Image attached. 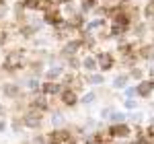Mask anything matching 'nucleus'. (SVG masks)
Listing matches in <instances>:
<instances>
[{
	"label": "nucleus",
	"instance_id": "nucleus-28",
	"mask_svg": "<svg viewBox=\"0 0 154 144\" xmlns=\"http://www.w3.org/2000/svg\"><path fill=\"white\" fill-rule=\"evenodd\" d=\"M56 2H60V4H70L72 0H56Z\"/></svg>",
	"mask_w": 154,
	"mask_h": 144
},
{
	"label": "nucleus",
	"instance_id": "nucleus-1",
	"mask_svg": "<svg viewBox=\"0 0 154 144\" xmlns=\"http://www.w3.org/2000/svg\"><path fill=\"white\" fill-rule=\"evenodd\" d=\"M23 126L25 128H31V130H37L39 126H41V121H43V111H39V109H33L29 107V111L23 115Z\"/></svg>",
	"mask_w": 154,
	"mask_h": 144
},
{
	"label": "nucleus",
	"instance_id": "nucleus-24",
	"mask_svg": "<svg viewBox=\"0 0 154 144\" xmlns=\"http://www.w3.org/2000/svg\"><path fill=\"white\" fill-rule=\"evenodd\" d=\"M130 74L134 76V78H140V76H142V70H140V68H134V70H131Z\"/></svg>",
	"mask_w": 154,
	"mask_h": 144
},
{
	"label": "nucleus",
	"instance_id": "nucleus-8",
	"mask_svg": "<svg viewBox=\"0 0 154 144\" xmlns=\"http://www.w3.org/2000/svg\"><path fill=\"white\" fill-rule=\"evenodd\" d=\"M43 21H45L48 25L58 27V25L62 23V12L56 11V8H49V11H45V14H43Z\"/></svg>",
	"mask_w": 154,
	"mask_h": 144
},
{
	"label": "nucleus",
	"instance_id": "nucleus-7",
	"mask_svg": "<svg viewBox=\"0 0 154 144\" xmlns=\"http://www.w3.org/2000/svg\"><path fill=\"white\" fill-rule=\"evenodd\" d=\"M60 97H62V103H64L66 107H74V105L78 103V95H76L74 91H70V89H64V91L60 93Z\"/></svg>",
	"mask_w": 154,
	"mask_h": 144
},
{
	"label": "nucleus",
	"instance_id": "nucleus-29",
	"mask_svg": "<svg viewBox=\"0 0 154 144\" xmlns=\"http://www.w3.org/2000/svg\"><path fill=\"white\" fill-rule=\"evenodd\" d=\"M117 2H128V0H117Z\"/></svg>",
	"mask_w": 154,
	"mask_h": 144
},
{
	"label": "nucleus",
	"instance_id": "nucleus-2",
	"mask_svg": "<svg viewBox=\"0 0 154 144\" xmlns=\"http://www.w3.org/2000/svg\"><path fill=\"white\" fill-rule=\"evenodd\" d=\"M23 52L21 49H17V52H11L8 56H6V60L2 62V68L6 72H14V70H19L21 66H23Z\"/></svg>",
	"mask_w": 154,
	"mask_h": 144
},
{
	"label": "nucleus",
	"instance_id": "nucleus-10",
	"mask_svg": "<svg viewBox=\"0 0 154 144\" xmlns=\"http://www.w3.org/2000/svg\"><path fill=\"white\" fill-rule=\"evenodd\" d=\"M152 91H154V83L152 80H144V83H140L138 86H136V93L142 95V97H148Z\"/></svg>",
	"mask_w": 154,
	"mask_h": 144
},
{
	"label": "nucleus",
	"instance_id": "nucleus-25",
	"mask_svg": "<svg viewBox=\"0 0 154 144\" xmlns=\"http://www.w3.org/2000/svg\"><path fill=\"white\" fill-rule=\"evenodd\" d=\"M125 107H128V109H134V107H136V103H134L131 99H128V101H125Z\"/></svg>",
	"mask_w": 154,
	"mask_h": 144
},
{
	"label": "nucleus",
	"instance_id": "nucleus-16",
	"mask_svg": "<svg viewBox=\"0 0 154 144\" xmlns=\"http://www.w3.org/2000/svg\"><path fill=\"white\" fill-rule=\"evenodd\" d=\"M144 14H146V19H154V0L146 4V8H144Z\"/></svg>",
	"mask_w": 154,
	"mask_h": 144
},
{
	"label": "nucleus",
	"instance_id": "nucleus-4",
	"mask_svg": "<svg viewBox=\"0 0 154 144\" xmlns=\"http://www.w3.org/2000/svg\"><path fill=\"white\" fill-rule=\"evenodd\" d=\"M39 91H41L45 97H51V95H60L64 89H62V84H60V83H49V80H45V83L39 86Z\"/></svg>",
	"mask_w": 154,
	"mask_h": 144
},
{
	"label": "nucleus",
	"instance_id": "nucleus-11",
	"mask_svg": "<svg viewBox=\"0 0 154 144\" xmlns=\"http://www.w3.org/2000/svg\"><path fill=\"white\" fill-rule=\"evenodd\" d=\"M62 72H64L62 66H54V68H49V70L45 72V78H48L49 83H58V78L62 76Z\"/></svg>",
	"mask_w": 154,
	"mask_h": 144
},
{
	"label": "nucleus",
	"instance_id": "nucleus-30",
	"mask_svg": "<svg viewBox=\"0 0 154 144\" xmlns=\"http://www.w3.org/2000/svg\"><path fill=\"white\" fill-rule=\"evenodd\" d=\"M140 144H148V142H140Z\"/></svg>",
	"mask_w": 154,
	"mask_h": 144
},
{
	"label": "nucleus",
	"instance_id": "nucleus-15",
	"mask_svg": "<svg viewBox=\"0 0 154 144\" xmlns=\"http://www.w3.org/2000/svg\"><path fill=\"white\" fill-rule=\"evenodd\" d=\"M128 78H130L128 74H121V76H117V78L113 80V86H115V89H121V86H125V83H128Z\"/></svg>",
	"mask_w": 154,
	"mask_h": 144
},
{
	"label": "nucleus",
	"instance_id": "nucleus-9",
	"mask_svg": "<svg viewBox=\"0 0 154 144\" xmlns=\"http://www.w3.org/2000/svg\"><path fill=\"white\" fill-rule=\"evenodd\" d=\"M2 95L8 97V99H17V97L21 95V86L14 83H4L2 84Z\"/></svg>",
	"mask_w": 154,
	"mask_h": 144
},
{
	"label": "nucleus",
	"instance_id": "nucleus-19",
	"mask_svg": "<svg viewBox=\"0 0 154 144\" xmlns=\"http://www.w3.org/2000/svg\"><path fill=\"white\" fill-rule=\"evenodd\" d=\"M86 80H88V83H93V84H101L103 80H105V78H103L101 74H91V76H88Z\"/></svg>",
	"mask_w": 154,
	"mask_h": 144
},
{
	"label": "nucleus",
	"instance_id": "nucleus-6",
	"mask_svg": "<svg viewBox=\"0 0 154 144\" xmlns=\"http://www.w3.org/2000/svg\"><path fill=\"white\" fill-rule=\"evenodd\" d=\"M80 48H82V41L72 39V41H68V43L62 48V56H64V58H74V54H76Z\"/></svg>",
	"mask_w": 154,
	"mask_h": 144
},
{
	"label": "nucleus",
	"instance_id": "nucleus-12",
	"mask_svg": "<svg viewBox=\"0 0 154 144\" xmlns=\"http://www.w3.org/2000/svg\"><path fill=\"white\" fill-rule=\"evenodd\" d=\"M21 6L27 11H39V0H23Z\"/></svg>",
	"mask_w": 154,
	"mask_h": 144
},
{
	"label": "nucleus",
	"instance_id": "nucleus-26",
	"mask_svg": "<svg viewBox=\"0 0 154 144\" xmlns=\"http://www.w3.org/2000/svg\"><path fill=\"white\" fill-rule=\"evenodd\" d=\"M4 130H6V121L0 120V132H4Z\"/></svg>",
	"mask_w": 154,
	"mask_h": 144
},
{
	"label": "nucleus",
	"instance_id": "nucleus-14",
	"mask_svg": "<svg viewBox=\"0 0 154 144\" xmlns=\"http://www.w3.org/2000/svg\"><path fill=\"white\" fill-rule=\"evenodd\" d=\"M109 117H111V124H123V120H125V115L119 113V111H111Z\"/></svg>",
	"mask_w": 154,
	"mask_h": 144
},
{
	"label": "nucleus",
	"instance_id": "nucleus-21",
	"mask_svg": "<svg viewBox=\"0 0 154 144\" xmlns=\"http://www.w3.org/2000/svg\"><path fill=\"white\" fill-rule=\"evenodd\" d=\"M21 128H23V121H21V120L12 121V130H14V132H21Z\"/></svg>",
	"mask_w": 154,
	"mask_h": 144
},
{
	"label": "nucleus",
	"instance_id": "nucleus-27",
	"mask_svg": "<svg viewBox=\"0 0 154 144\" xmlns=\"http://www.w3.org/2000/svg\"><path fill=\"white\" fill-rule=\"evenodd\" d=\"M4 111H6V109H4V105H2V103H0V117H2V115H4Z\"/></svg>",
	"mask_w": 154,
	"mask_h": 144
},
{
	"label": "nucleus",
	"instance_id": "nucleus-23",
	"mask_svg": "<svg viewBox=\"0 0 154 144\" xmlns=\"http://www.w3.org/2000/svg\"><path fill=\"white\" fill-rule=\"evenodd\" d=\"M6 39H8V33L0 29V45H4V43H6Z\"/></svg>",
	"mask_w": 154,
	"mask_h": 144
},
{
	"label": "nucleus",
	"instance_id": "nucleus-3",
	"mask_svg": "<svg viewBox=\"0 0 154 144\" xmlns=\"http://www.w3.org/2000/svg\"><path fill=\"white\" fill-rule=\"evenodd\" d=\"M131 134L128 124H111L109 126V136L111 138H128Z\"/></svg>",
	"mask_w": 154,
	"mask_h": 144
},
{
	"label": "nucleus",
	"instance_id": "nucleus-5",
	"mask_svg": "<svg viewBox=\"0 0 154 144\" xmlns=\"http://www.w3.org/2000/svg\"><path fill=\"white\" fill-rule=\"evenodd\" d=\"M97 66H99V68H101L103 72L111 70V68H113V56H111L109 52H103V54H99V56H97Z\"/></svg>",
	"mask_w": 154,
	"mask_h": 144
},
{
	"label": "nucleus",
	"instance_id": "nucleus-18",
	"mask_svg": "<svg viewBox=\"0 0 154 144\" xmlns=\"http://www.w3.org/2000/svg\"><path fill=\"white\" fill-rule=\"evenodd\" d=\"M97 0H82V12H88L91 8H95Z\"/></svg>",
	"mask_w": 154,
	"mask_h": 144
},
{
	"label": "nucleus",
	"instance_id": "nucleus-17",
	"mask_svg": "<svg viewBox=\"0 0 154 144\" xmlns=\"http://www.w3.org/2000/svg\"><path fill=\"white\" fill-rule=\"evenodd\" d=\"M142 56L148 58V60H154V45H146V48L142 49Z\"/></svg>",
	"mask_w": 154,
	"mask_h": 144
},
{
	"label": "nucleus",
	"instance_id": "nucleus-22",
	"mask_svg": "<svg viewBox=\"0 0 154 144\" xmlns=\"http://www.w3.org/2000/svg\"><path fill=\"white\" fill-rule=\"evenodd\" d=\"M136 95H138V93H136V89H131V86L125 89V97H128V99H131V97H136Z\"/></svg>",
	"mask_w": 154,
	"mask_h": 144
},
{
	"label": "nucleus",
	"instance_id": "nucleus-20",
	"mask_svg": "<svg viewBox=\"0 0 154 144\" xmlns=\"http://www.w3.org/2000/svg\"><path fill=\"white\" fill-rule=\"evenodd\" d=\"M95 99H97V95H95V93H86V95L82 97V103H84V105H86V103H93Z\"/></svg>",
	"mask_w": 154,
	"mask_h": 144
},
{
	"label": "nucleus",
	"instance_id": "nucleus-13",
	"mask_svg": "<svg viewBox=\"0 0 154 144\" xmlns=\"http://www.w3.org/2000/svg\"><path fill=\"white\" fill-rule=\"evenodd\" d=\"M82 68L84 70H91V72L97 70V60L95 58H84L82 60Z\"/></svg>",
	"mask_w": 154,
	"mask_h": 144
}]
</instances>
